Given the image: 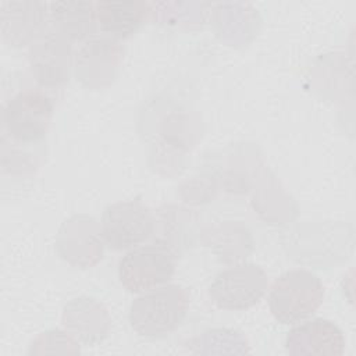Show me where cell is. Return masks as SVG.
<instances>
[{"label": "cell", "mask_w": 356, "mask_h": 356, "mask_svg": "<svg viewBox=\"0 0 356 356\" xmlns=\"http://www.w3.org/2000/svg\"><path fill=\"white\" fill-rule=\"evenodd\" d=\"M188 307V289L178 284H164L134 299L128 318L132 330L140 337L160 338L181 325Z\"/></svg>", "instance_id": "1"}, {"label": "cell", "mask_w": 356, "mask_h": 356, "mask_svg": "<svg viewBox=\"0 0 356 356\" xmlns=\"http://www.w3.org/2000/svg\"><path fill=\"white\" fill-rule=\"evenodd\" d=\"M324 299L321 280L303 268L282 273L268 292V307L281 324H296L313 316Z\"/></svg>", "instance_id": "2"}, {"label": "cell", "mask_w": 356, "mask_h": 356, "mask_svg": "<svg viewBox=\"0 0 356 356\" xmlns=\"http://www.w3.org/2000/svg\"><path fill=\"white\" fill-rule=\"evenodd\" d=\"M175 253L163 241L129 249L118 261L121 285L132 293L159 288L174 277Z\"/></svg>", "instance_id": "3"}, {"label": "cell", "mask_w": 356, "mask_h": 356, "mask_svg": "<svg viewBox=\"0 0 356 356\" xmlns=\"http://www.w3.org/2000/svg\"><path fill=\"white\" fill-rule=\"evenodd\" d=\"M267 274L253 263H242L220 271L209 288L211 302L224 310H246L267 292Z\"/></svg>", "instance_id": "4"}, {"label": "cell", "mask_w": 356, "mask_h": 356, "mask_svg": "<svg viewBox=\"0 0 356 356\" xmlns=\"http://www.w3.org/2000/svg\"><path fill=\"white\" fill-rule=\"evenodd\" d=\"M154 229V218L140 200L108 204L102 216L100 234L113 250L132 249L145 242Z\"/></svg>", "instance_id": "5"}, {"label": "cell", "mask_w": 356, "mask_h": 356, "mask_svg": "<svg viewBox=\"0 0 356 356\" xmlns=\"http://www.w3.org/2000/svg\"><path fill=\"white\" fill-rule=\"evenodd\" d=\"M53 114L51 102L38 90H24L14 96L4 108V125L18 142H36L49 128Z\"/></svg>", "instance_id": "6"}, {"label": "cell", "mask_w": 356, "mask_h": 356, "mask_svg": "<svg viewBox=\"0 0 356 356\" xmlns=\"http://www.w3.org/2000/svg\"><path fill=\"white\" fill-rule=\"evenodd\" d=\"M285 348L293 356H341L345 350V337L335 323L313 318L288 331Z\"/></svg>", "instance_id": "7"}, {"label": "cell", "mask_w": 356, "mask_h": 356, "mask_svg": "<svg viewBox=\"0 0 356 356\" xmlns=\"http://www.w3.org/2000/svg\"><path fill=\"white\" fill-rule=\"evenodd\" d=\"M63 324L85 343L102 342L110 330V316L97 300L79 296L68 302L63 312Z\"/></svg>", "instance_id": "8"}, {"label": "cell", "mask_w": 356, "mask_h": 356, "mask_svg": "<svg viewBox=\"0 0 356 356\" xmlns=\"http://www.w3.org/2000/svg\"><path fill=\"white\" fill-rule=\"evenodd\" d=\"M95 7L100 28L117 38L134 33L147 13V4L143 1H97Z\"/></svg>", "instance_id": "9"}, {"label": "cell", "mask_w": 356, "mask_h": 356, "mask_svg": "<svg viewBox=\"0 0 356 356\" xmlns=\"http://www.w3.org/2000/svg\"><path fill=\"white\" fill-rule=\"evenodd\" d=\"M50 13L60 33L71 39H83L96 29V7L90 1H56Z\"/></svg>", "instance_id": "10"}, {"label": "cell", "mask_w": 356, "mask_h": 356, "mask_svg": "<svg viewBox=\"0 0 356 356\" xmlns=\"http://www.w3.org/2000/svg\"><path fill=\"white\" fill-rule=\"evenodd\" d=\"M46 19V4L43 3H4L1 21L3 28L15 25L4 31V36H10L13 43H19L22 25V43L26 39L35 38Z\"/></svg>", "instance_id": "11"}]
</instances>
